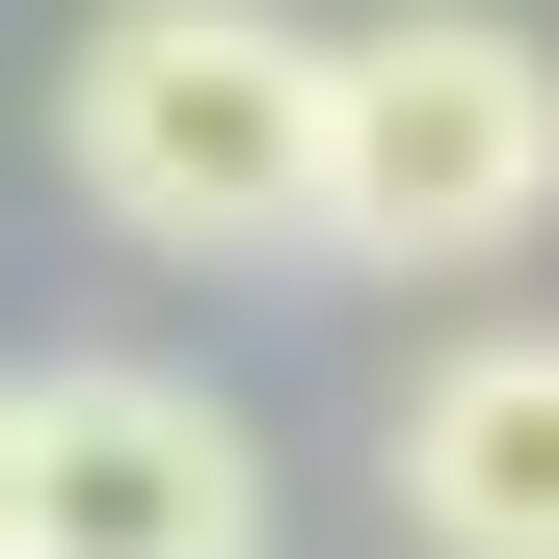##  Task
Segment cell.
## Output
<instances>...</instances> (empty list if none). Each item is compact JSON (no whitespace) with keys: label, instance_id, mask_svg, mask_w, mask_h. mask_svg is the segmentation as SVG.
I'll use <instances>...</instances> for the list:
<instances>
[{"label":"cell","instance_id":"cell-2","mask_svg":"<svg viewBox=\"0 0 559 559\" xmlns=\"http://www.w3.org/2000/svg\"><path fill=\"white\" fill-rule=\"evenodd\" d=\"M559 240V27L507 0H373L320 81V266L373 294H479Z\"/></svg>","mask_w":559,"mask_h":559},{"label":"cell","instance_id":"cell-1","mask_svg":"<svg viewBox=\"0 0 559 559\" xmlns=\"http://www.w3.org/2000/svg\"><path fill=\"white\" fill-rule=\"evenodd\" d=\"M320 81H346V27H294V0H81L53 187L133 266H266V240H320Z\"/></svg>","mask_w":559,"mask_h":559},{"label":"cell","instance_id":"cell-3","mask_svg":"<svg viewBox=\"0 0 559 559\" xmlns=\"http://www.w3.org/2000/svg\"><path fill=\"white\" fill-rule=\"evenodd\" d=\"M27 559H266V427L160 346L27 373Z\"/></svg>","mask_w":559,"mask_h":559},{"label":"cell","instance_id":"cell-5","mask_svg":"<svg viewBox=\"0 0 559 559\" xmlns=\"http://www.w3.org/2000/svg\"><path fill=\"white\" fill-rule=\"evenodd\" d=\"M0 559H27V373H0Z\"/></svg>","mask_w":559,"mask_h":559},{"label":"cell","instance_id":"cell-4","mask_svg":"<svg viewBox=\"0 0 559 559\" xmlns=\"http://www.w3.org/2000/svg\"><path fill=\"white\" fill-rule=\"evenodd\" d=\"M373 479L427 559H559V320H453L373 400Z\"/></svg>","mask_w":559,"mask_h":559}]
</instances>
